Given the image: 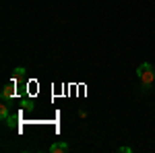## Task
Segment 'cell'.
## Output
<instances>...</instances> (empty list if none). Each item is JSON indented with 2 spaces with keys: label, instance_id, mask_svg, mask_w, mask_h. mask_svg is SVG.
Returning a JSON list of instances; mask_svg holds the SVG:
<instances>
[{
  "label": "cell",
  "instance_id": "1",
  "mask_svg": "<svg viewBox=\"0 0 155 153\" xmlns=\"http://www.w3.org/2000/svg\"><path fill=\"white\" fill-rule=\"evenodd\" d=\"M137 77L141 79V83H143V89L147 91L151 85H153L155 81V72H153V66L149 64V62H143L139 68H137Z\"/></svg>",
  "mask_w": 155,
  "mask_h": 153
},
{
  "label": "cell",
  "instance_id": "2",
  "mask_svg": "<svg viewBox=\"0 0 155 153\" xmlns=\"http://www.w3.org/2000/svg\"><path fill=\"white\" fill-rule=\"evenodd\" d=\"M64 151H68V145L66 143H54L50 147V153H64Z\"/></svg>",
  "mask_w": 155,
  "mask_h": 153
},
{
  "label": "cell",
  "instance_id": "3",
  "mask_svg": "<svg viewBox=\"0 0 155 153\" xmlns=\"http://www.w3.org/2000/svg\"><path fill=\"white\" fill-rule=\"evenodd\" d=\"M12 95H15V83H8L2 91V99H11Z\"/></svg>",
  "mask_w": 155,
  "mask_h": 153
},
{
  "label": "cell",
  "instance_id": "4",
  "mask_svg": "<svg viewBox=\"0 0 155 153\" xmlns=\"http://www.w3.org/2000/svg\"><path fill=\"white\" fill-rule=\"evenodd\" d=\"M8 116H11V114H8V108H6V106H0V118H2V120H6Z\"/></svg>",
  "mask_w": 155,
  "mask_h": 153
},
{
  "label": "cell",
  "instance_id": "5",
  "mask_svg": "<svg viewBox=\"0 0 155 153\" xmlns=\"http://www.w3.org/2000/svg\"><path fill=\"white\" fill-rule=\"evenodd\" d=\"M23 108H25V110H31V108H33V101H27V99H25V101H23Z\"/></svg>",
  "mask_w": 155,
  "mask_h": 153
},
{
  "label": "cell",
  "instance_id": "6",
  "mask_svg": "<svg viewBox=\"0 0 155 153\" xmlns=\"http://www.w3.org/2000/svg\"><path fill=\"white\" fill-rule=\"evenodd\" d=\"M21 75H23V68H17V71H15V79H19Z\"/></svg>",
  "mask_w": 155,
  "mask_h": 153
},
{
  "label": "cell",
  "instance_id": "7",
  "mask_svg": "<svg viewBox=\"0 0 155 153\" xmlns=\"http://www.w3.org/2000/svg\"><path fill=\"white\" fill-rule=\"evenodd\" d=\"M120 151H122V153H130L132 149H130V147H126V145H124V147H120Z\"/></svg>",
  "mask_w": 155,
  "mask_h": 153
}]
</instances>
